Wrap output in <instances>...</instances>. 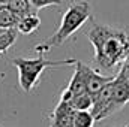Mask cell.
Returning a JSON list of instances; mask_svg holds the SVG:
<instances>
[{
    "mask_svg": "<svg viewBox=\"0 0 129 127\" xmlns=\"http://www.w3.org/2000/svg\"><path fill=\"white\" fill-rule=\"evenodd\" d=\"M92 15V9H90V3L86 0H80L72 3L66 12L62 17V23L59 26V29L53 36H50L47 40L41 42L39 45L35 46V51L38 54H45L48 52L51 48L62 45L68 37H71V34L77 32Z\"/></svg>",
    "mask_w": 129,
    "mask_h": 127,
    "instance_id": "cell-1",
    "label": "cell"
},
{
    "mask_svg": "<svg viewBox=\"0 0 129 127\" xmlns=\"http://www.w3.org/2000/svg\"><path fill=\"white\" fill-rule=\"evenodd\" d=\"M93 48L95 63L102 69H111L116 64L122 63L129 54V37L125 32L113 29L110 34Z\"/></svg>",
    "mask_w": 129,
    "mask_h": 127,
    "instance_id": "cell-2",
    "label": "cell"
},
{
    "mask_svg": "<svg viewBox=\"0 0 129 127\" xmlns=\"http://www.w3.org/2000/svg\"><path fill=\"white\" fill-rule=\"evenodd\" d=\"M75 58H66V60H47L44 57V54H39V57L36 58H14V66L18 70V82L20 87L29 93L35 88V85L38 84L42 72L48 67H60V66H71L75 64Z\"/></svg>",
    "mask_w": 129,
    "mask_h": 127,
    "instance_id": "cell-3",
    "label": "cell"
},
{
    "mask_svg": "<svg viewBox=\"0 0 129 127\" xmlns=\"http://www.w3.org/2000/svg\"><path fill=\"white\" fill-rule=\"evenodd\" d=\"M110 87H111V105L113 109L117 112L126 103H129V79L122 70H119V73L110 81Z\"/></svg>",
    "mask_w": 129,
    "mask_h": 127,
    "instance_id": "cell-4",
    "label": "cell"
},
{
    "mask_svg": "<svg viewBox=\"0 0 129 127\" xmlns=\"http://www.w3.org/2000/svg\"><path fill=\"white\" fill-rule=\"evenodd\" d=\"M74 114L75 109L72 108L71 102L59 100L57 106L51 114L50 127H74Z\"/></svg>",
    "mask_w": 129,
    "mask_h": 127,
    "instance_id": "cell-5",
    "label": "cell"
},
{
    "mask_svg": "<svg viewBox=\"0 0 129 127\" xmlns=\"http://www.w3.org/2000/svg\"><path fill=\"white\" fill-rule=\"evenodd\" d=\"M87 69L89 66L81 61H75V70H74V75L68 84V90L72 91L74 94H78V93H83L86 91V76H87Z\"/></svg>",
    "mask_w": 129,
    "mask_h": 127,
    "instance_id": "cell-6",
    "label": "cell"
},
{
    "mask_svg": "<svg viewBox=\"0 0 129 127\" xmlns=\"http://www.w3.org/2000/svg\"><path fill=\"white\" fill-rule=\"evenodd\" d=\"M113 78H114V76H105V75L99 73L98 70L92 69V67L89 66V69H87V76H86V91L90 93L92 96L96 94L98 91H99L104 85H107Z\"/></svg>",
    "mask_w": 129,
    "mask_h": 127,
    "instance_id": "cell-7",
    "label": "cell"
},
{
    "mask_svg": "<svg viewBox=\"0 0 129 127\" xmlns=\"http://www.w3.org/2000/svg\"><path fill=\"white\" fill-rule=\"evenodd\" d=\"M39 26H41V18L38 17V14H32V15H26L20 18L15 29L21 34H32L33 32L39 29Z\"/></svg>",
    "mask_w": 129,
    "mask_h": 127,
    "instance_id": "cell-8",
    "label": "cell"
},
{
    "mask_svg": "<svg viewBox=\"0 0 129 127\" xmlns=\"http://www.w3.org/2000/svg\"><path fill=\"white\" fill-rule=\"evenodd\" d=\"M18 21H20V17L8 5H0V30L15 29Z\"/></svg>",
    "mask_w": 129,
    "mask_h": 127,
    "instance_id": "cell-9",
    "label": "cell"
},
{
    "mask_svg": "<svg viewBox=\"0 0 129 127\" xmlns=\"http://www.w3.org/2000/svg\"><path fill=\"white\" fill-rule=\"evenodd\" d=\"M20 18L26 17V15H32V14H38V9L33 8L32 3L29 0H9L6 3Z\"/></svg>",
    "mask_w": 129,
    "mask_h": 127,
    "instance_id": "cell-10",
    "label": "cell"
},
{
    "mask_svg": "<svg viewBox=\"0 0 129 127\" xmlns=\"http://www.w3.org/2000/svg\"><path fill=\"white\" fill-rule=\"evenodd\" d=\"M71 103L75 111H90V108L93 105V96L87 91H83V93L74 94Z\"/></svg>",
    "mask_w": 129,
    "mask_h": 127,
    "instance_id": "cell-11",
    "label": "cell"
},
{
    "mask_svg": "<svg viewBox=\"0 0 129 127\" xmlns=\"http://www.w3.org/2000/svg\"><path fill=\"white\" fill-rule=\"evenodd\" d=\"M18 37V32L17 29H6V30H2L0 33V55L5 54L17 40Z\"/></svg>",
    "mask_w": 129,
    "mask_h": 127,
    "instance_id": "cell-12",
    "label": "cell"
},
{
    "mask_svg": "<svg viewBox=\"0 0 129 127\" xmlns=\"http://www.w3.org/2000/svg\"><path fill=\"white\" fill-rule=\"evenodd\" d=\"M95 118L90 111H75L74 114V127H93Z\"/></svg>",
    "mask_w": 129,
    "mask_h": 127,
    "instance_id": "cell-13",
    "label": "cell"
},
{
    "mask_svg": "<svg viewBox=\"0 0 129 127\" xmlns=\"http://www.w3.org/2000/svg\"><path fill=\"white\" fill-rule=\"evenodd\" d=\"M32 3L33 8L36 9H42V8H47V6H54V5H62L63 0H29Z\"/></svg>",
    "mask_w": 129,
    "mask_h": 127,
    "instance_id": "cell-14",
    "label": "cell"
},
{
    "mask_svg": "<svg viewBox=\"0 0 129 127\" xmlns=\"http://www.w3.org/2000/svg\"><path fill=\"white\" fill-rule=\"evenodd\" d=\"M120 70L126 75V78L129 79V54L125 57V60L122 61V67H120Z\"/></svg>",
    "mask_w": 129,
    "mask_h": 127,
    "instance_id": "cell-15",
    "label": "cell"
},
{
    "mask_svg": "<svg viewBox=\"0 0 129 127\" xmlns=\"http://www.w3.org/2000/svg\"><path fill=\"white\" fill-rule=\"evenodd\" d=\"M8 2H9V0H0V5H6Z\"/></svg>",
    "mask_w": 129,
    "mask_h": 127,
    "instance_id": "cell-16",
    "label": "cell"
},
{
    "mask_svg": "<svg viewBox=\"0 0 129 127\" xmlns=\"http://www.w3.org/2000/svg\"><path fill=\"white\" fill-rule=\"evenodd\" d=\"M123 127H128V126H123Z\"/></svg>",
    "mask_w": 129,
    "mask_h": 127,
    "instance_id": "cell-17",
    "label": "cell"
},
{
    "mask_svg": "<svg viewBox=\"0 0 129 127\" xmlns=\"http://www.w3.org/2000/svg\"><path fill=\"white\" fill-rule=\"evenodd\" d=\"M128 127H129V126H128Z\"/></svg>",
    "mask_w": 129,
    "mask_h": 127,
    "instance_id": "cell-18",
    "label": "cell"
}]
</instances>
